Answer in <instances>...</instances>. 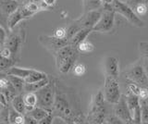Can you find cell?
<instances>
[{
    "label": "cell",
    "mask_w": 148,
    "mask_h": 124,
    "mask_svg": "<svg viewBox=\"0 0 148 124\" xmlns=\"http://www.w3.org/2000/svg\"><path fill=\"white\" fill-rule=\"evenodd\" d=\"M108 115L106 108V100L103 91L100 90L92 95L86 121L88 123H106Z\"/></svg>",
    "instance_id": "obj_1"
},
{
    "label": "cell",
    "mask_w": 148,
    "mask_h": 124,
    "mask_svg": "<svg viewBox=\"0 0 148 124\" xmlns=\"http://www.w3.org/2000/svg\"><path fill=\"white\" fill-rule=\"evenodd\" d=\"M79 53L78 49L69 44L59 49L55 55L56 66L58 71L62 74H66L71 71L75 65Z\"/></svg>",
    "instance_id": "obj_2"
},
{
    "label": "cell",
    "mask_w": 148,
    "mask_h": 124,
    "mask_svg": "<svg viewBox=\"0 0 148 124\" xmlns=\"http://www.w3.org/2000/svg\"><path fill=\"white\" fill-rule=\"evenodd\" d=\"M56 90H57V82L50 79V82L45 86L36 91L37 107L52 110L56 99Z\"/></svg>",
    "instance_id": "obj_3"
},
{
    "label": "cell",
    "mask_w": 148,
    "mask_h": 124,
    "mask_svg": "<svg viewBox=\"0 0 148 124\" xmlns=\"http://www.w3.org/2000/svg\"><path fill=\"white\" fill-rule=\"evenodd\" d=\"M102 16L98 22L92 28V32L97 33H109L115 24V10L112 4H103Z\"/></svg>",
    "instance_id": "obj_4"
},
{
    "label": "cell",
    "mask_w": 148,
    "mask_h": 124,
    "mask_svg": "<svg viewBox=\"0 0 148 124\" xmlns=\"http://www.w3.org/2000/svg\"><path fill=\"white\" fill-rule=\"evenodd\" d=\"M112 5L114 7L116 13H119V14L123 16L134 27L143 28V27L145 26V21L139 18L133 8L130 7L127 3L122 2L121 0H114Z\"/></svg>",
    "instance_id": "obj_5"
},
{
    "label": "cell",
    "mask_w": 148,
    "mask_h": 124,
    "mask_svg": "<svg viewBox=\"0 0 148 124\" xmlns=\"http://www.w3.org/2000/svg\"><path fill=\"white\" fill-rule=\"evenodd\" d=\"M103 93L108 103L114 105L119 102L122 95L120 94V88L118 78L106 75L105 76Z\"/></svg>",
    "instance_id": "obj_6"
},
{
    "label": "cell",
    "mask_w": 148,
    "mask_h": 124,
    "mask_svg": "<svg viewBox=\"0 0 148 124\" xmlns=\"http://www.w3.org/2000/svg\"><path fill=\"white\" fill-rule=\"evenodd\" d=\"M126 78L131 82H134L138 84L141 87L148 88V76L145 71V66L142 65L140 62H136L130 65L127 69H125Z\"/></svg>",
    "instance_id": "obj_7"
},
{
    "label": "cell",
    "mask_w": 148,
    "mask_h": 124,
    "mask_svg": "<svg viewBox=\"0 0 148 124\" xmlns=\"http://www.w3.org/2000/svg\"><path fill=\"white\" fill-rule=\"evenodd\" d=\"M24 33H18L14 32L13 30L10 31V33L8 35V38L4 47H8L12 53V58L18 60L20 58V54L22 48L23 41H24Z\"/></svg>",
    "instance_id": "obj_8"
},
{
    "label": "cell",
    "mask_w": 148,
    "mask_h": 124,
    "mask_svg": "<svg viewBox=\"0 0 148 124\" xmlns=\"http://www.w3.org/2000/svg\"><path fill=\"white\" fill-rule=\"evenodd\" d=\"M38 41L47 51L53 54L54 56L59 49L69 44V41L68 39H59L55 37L54 35H40L38 37Z\"/></svg>",
    "instance_id": "obj_9"
},
{
    "label": "cell",
    "mask_w": 148,
    "mask_h": 124,
    "mask_svg": "<svg viewBox=\"0 0 148 124\" xmlns=\"http://www.w3.org/2000/svg\"><path fill=\"white\" fill-rule=\"evenodd\" d=\"M113 114H115L123 123H135L129 110L126 98L124 95L121 96V98L118 103L114 104Z\"/></svg>",
    "instance_id": "obj_10"
},
{
    "label": "cell",
    "mask_w": 148,
    "mask_h": 124,
    "mask_svg": "<svg viewBox=\"0 0 148 124\" xmlns=\"http://www.w3.org/2000/svg\"><path fill=\"white\" fill-rule=\"evenodd\" d=\"M101 16H102V8H99V10L84 12V14L76 21L81 25L82 28L92 29L100 20Z\"/></svg>",
    "instance_id": "obj_11"
},
{
    "label": "cell",
    "mask_w": 148,
    "mask_h": 124,
    "mask_svg": "<svg viewBox=\"0 0 148 124\" xmlns=\"http://www.w3.org/2000/svg\"><path fill=\"white\" fill-rule=\"evenodd\" d=\"M126 102L132 117L135 123H141V100L138 95L128 93L125 95Z\"/></svg>",
    "instance_id": "obj_12"
},
{
    "label": "cell",
    "mask_w": 148,
    "mask_h": 124,
    "mask_svg": "<svg viewBox=\"0 0 148 124\" xmlns=\"http://www.w3.org/2000/svg\"><path fill=\"white\" fill-rule=\"evenodd\" d=\"M105 75L112 76L119 79V64L118 58L115 57H106L104 60Z\"/></svg>",
    "instance_id": "obj_13"
},
{
    "label": "cell",
    "mask_w": 148,
    "mask_h": 124,
    "mask_svg": "<svg viewBox=\"0 0 148 124\" xmlns=\"http://www.w3.org/2000/svg\"><path fill=\"white\" fill-rule=\"evenodd\" d=\"M22 4L15 1V0H0V8H1L2 16L8 18Z\"/></svg>",
    "instance_id": "obj_14"
},
{
    "label": "cell",
    "mask_w": 148,
    "mask_h": 124,
    "mask_svg": "<svg viewBox=\"0 0 148 124\" xmlns=\"http://www.w3.org/2000/svg\"><path fill=\"white\" fill-rule=\"evenodd\" d=\"M23 20H25V18H24V16H23L21 8L20 7L16 11H14L12 14H10L7 18V24H8V30L9 31L14 30L15 29V27Z\"/></svg>",
    "instance_id": "obj_15"
},
{
    "label": "cell",
    "mask_w": 148,
    "mask_h": 124,
    "mask_svg": "<svg viewBox=\"0 0 148 124\" xmlns=\"http://www.w3.org/2000/svg\"><path fill=\"white\" fill-rule=\"evenodd\" d=\"M92 32V29H90V28L81 29L79 32H77V34L71 39V41H69V45H71L72 47L77 48L78 45H80L82 41H84L87 38V36L89 35Z\"/></svg>",
    "instance_id": "obj_16"
},
{
    "label": "cell",
    "mask_w": 148,
    "mask_h": 124,
    "mask_svg": "<svg viewBox=\"0 0 148 124\" xmlns=\"http://www.w3.org/2000/svg\"><path fill=\"white\" fill-rule=\"evenodd\" d=\"M32 71V69H26V68H20V67L13 66L11 68L8 69V70H6L5 71H1V72L8 75H15V76L25 79V78H27L31 74Z\"/></svg>",
    "instance_id": "obj_17"
},
{
    "label": "cell",
    "mask_w": 148,
    "mask_h": 124,
    "mask_svg": "<svg viewBox=\"0 0 148 124\" xmlns=\"http://www.w3.org/2000/svg\"><path fill=\"white\" fill-rule=\"evenodd\" d=\"M11 107L17 110L18 113L25 115L27 113V110H26V105L24 102V99H23V95L21 94H18V95H16L11 101Z\"/></svg>",
    "instance_id": "obj_18"
},
{
    "label": "cell",
    "mask_w": 148,
    "mask_h": 124,
    "mask_svg": "<svg viewBox=\"0 0 148 124\" xmlns=\"http://www.w3.org/2000/svg\"><path fill=\"white\" fill-rule=\"evenodd\" d=\"M51 112H52V110L45 109V108H43L41 107H35L34 109L31 110V111L27 112V114L31 115V116L32 118H34L39 123L42 119H44L45 117H47Z\"/></svg>",
    "instance_id": "obj_19"
},
{
    "label": "cell",
    "mask_w": 148,
    "mask_h": 124,
    "mask_svg": "<svg viewBox=\"0 0 148 124\" xmlns=\"http://www.w3.org/2000/svg\"><path fill=\"white\" fill-rule=\"evenodd\" d=\"M50 82L49 77H46L45 79H43L39 82H32V84H25L24 87V93H28V92H32V93H35L36 91H38L39 89L43 88L44 86Z\"/></svg>",
    "instance_id": "obj_20"
},
{
    "label": "cell",
    "mask_w": 148,
    "mask_h": 124,
    "mask_svg": "<svg viewBox=\"0 0 148 124\" xmlns=\"http://www.w3.org/2000/svg\"><path fill=\"white\" fill-rule=\"evenodd\" d=\"M23 99L26 105V110L27 112L31 111L35 107H37V95L35 93L32 92H28L23 95Z\"/></svg>",
    "instance_id": "obj_21"
},
{
    "label": "cell",
    "mask_w": 148,
    "mask_h": 124,
    "mask_svg": "<svg viewBox=\"0 0 148 124\" xmlns=\"http://www.w3.org/2000/svg\"><path fill=\"white\" fill-rule=\"evenodd\" d=\"M8 77L9 81H10V82L12 84V85L15 87V89L18 92V93L21 94L24 92V87L26 84L25 79L15 76V75H8Z\"/></svg>",
    "instance_id": "obj_22"
},
{
    "label": "cell",
    "mask_w": 148,
    "mask_h": 124,
    "mask_svg": "<svg viewBox=\"0 0 148 124\" xmlns=\"http://www.w3.org/2000/svg\"><path fill=\"white\" fill-rule=\"evenodd\" d=\"M82 2L84 12L99 10L103 6V2L101 0H82Z\"/></svg>",
    "instance_id": "obj_23"
},
{
    "label": "cell",
    "mask_w": 148,
    "mask_h": 124,
    "mask_svg": "<svg viewBox=\"0 0 148 124\" xmlns=\"http://www.w3.org/2000/svg\"><path fill=\"white\" fill-rule=\"evenodd\" d=\"M46 77H48L47 74L43 71H39L36 70H32L31 74L25 78V82L27 84H32V82H39L43 79H45Z\"/></svg>",
    "instance_id": "obj_24"
},
{
    "label": "cell",
    "mask_w": 148,
    "mask_h": 124,
    "mask_svg": "<svg viewBox=\"0 0 148 124\" xmlns=\"http://www.w3.org/2000/svg\"><path fill=\"white\" fill-rule=\"evenodd\" d=\"M17 62H18L17 59L13 58L1 57V59H0V70H1V71H5L8 69L15 66V64Z\"/></svg>",
    "instance_id": "obj_25"
},
{
    "label": "cell",
    "mask_w": 148,
    "mask_h": 124,
    "mask_svg": "<svg viewBox=\"0 0 148 124\" xmlns=\"http://www.w3.org/2000/svg\"><path fill=\"white\" fill-rule=\"evenodd\" d=\"M78 51L80 53H84V54H89L92 53L95 49V45H92L90 41H87L86 39L78 45L77 47Z\"/></svg>",
    "instance_id": "obj_26"
},
{
    "label": "cell",
    "mask_w": 148,
    "mask_h": 124,
    "mask_svg": "<svg viewBox=\"0 0 148 124\" xmlns=\"http://www.w3.org/2000/svg\"><path fill=\"white\" fill-rule=\"evenodd\" d=\"M81 29H82V28L81 27V25L77 22V21L71 23L69 26L67 28V39L69 41H71V39L77 34V32H79Z\"/></svg>",
    "instance_id": "obj_27"
},
{
    "label": "cell",
    "mask_w": 148,
    "mask_h": 124,
    "mask_svg": "<svg viewBox=\"0 0 148 124\" xmlns=\"http://www.w3.org/2000/svg\"><path fill=\"white\" fill-rule=\"evenodd\" d=\"M141 123L148 124V104L146 100H141Z\"/></svg>",
    "instance_id": "obj_28"
},
{
    "label": "cell",
    "mask_w": 148,
    "mask_h": 124,
    "mask_svg": "<svg viewBox=\"0 0 148 124\" xmlns=\"http://www.w3.org/2000/svg\"><path fill=\"white\" fill-rule=\"evenodd\" d=\"M9 106H0V123H9Z\"/></svg>",
    "instance_id": "obj_29"
},
{
    "label": "cell",
    "mask_w": 148,
    "mask_h": 124,
    "mask_svg": "<svg viewBox=\"0 0 148 124\" xmlns=\"http://www.w3.org/2000/svg\"><path fill=\"white\" fill-rule=\"evenodd\" d=\"M73 74L77 77H82L86 72V66L82 63H75V65L72 68Z\"/></svg>",
    "instance_id": "obj_30"
},
{
    "label": "cell",
    "mask_w": 148,
    "mask_h": 124,
    "mask_svg": "<svg viewBox=\"0 0 148 124\" xmlns=\"http://www.w3.org/2000/svg\"><path fill=\"white\" fill-rule=\"evenodd\" d=\"M127 89H128V93L130 94H132V95H140V92H141V89L142 87L139 85L138 84L134 82H131L129 81L128 84H127Z\"/></svg>",
    "instance_id": "obj_31"
},
{
    "label": "cell",
    "mask_w": 148,
    "mask_h": 124,
    "mask_svg": "<svg viewBox=\"0 0 148 124\" xmlns=\"http://www.w3.org/2000/svg\"><path fill=\"white\" fill-rule=\"evenodd\" d=\"M133 10H134V11H135V13L139 17L145 16L147 13L146 3H140V4H138V5L135 6V8H134Z\"/></svg>",
    "instance_id": "obj_32"
},
{
    "label": "cell",
    "mask_w": 148,
    "mask_h": 124,
    "mask_svg": "<svg viewBox=\"0 0 148 124\" xmlns=\"http://www.w3.org/2000/svg\"><path fill=\"white\" fill-rule=\"evenodd\" d=\"M20 114L21 113H18L17 110H15L11 107V105L9 106V115H8L9 123H10V124H16L17 119H18V116H20Z\"/></svg>",
    "instance_id": "obj_33"
},
{
    "label": "cell",
    "mask_w": 148,
    "mask_h": 124,
    "mask_svg": "<svg viewBox=\"0 0 148 124\" xmlns=\"http://www.w3.org/2000/svg\"><path fill=\"white\" fill-rule=\"evenodd\" d=\"M53 35L55 37L59 38V39H67V28L64 27H58L55 31Z\"/></svg>",
    "instance_id": "obj_34"
},
{
    "label": "cell",
    "mask_w": 148,
    "mask_h": 124,
    "mask_svg": "<svg viewBox=\"0 0 148 124\" xmlns=\"http://www.w3.org/2000/svg\"><path fill=\"white\" fill-rule=\"evenodd\" d=\"M28 10L32 11L34 13L38 12L39 10H41L40 6H39V3H36V2H27L25 4H23Z\"/></svg>",
    "instance_id": "obj_35"
},
{
    "label": "cell",
    "mask_w": 148,
    "mask_h": 124,
    "mask_svg": "<svg viewBox=\"0 0 148 124\" xmlns=\"http://www.w3.org/2000/svg\"><path fill=\"white\" fill-rule=\"evenodd\" d=\"M8 33L5 30V28L3 26L0 27V45H1V47H3L5 45V43H6L7 41V38H8Z\"/></svg>",
    "instance_id": "obj_36"
},
{
    "label": "cell",
    "mask_w": 148,
    "mask_h": 124,
    "mask_svg": "<svg viewBox=\"0 0 148 124\" xmlns=\"http://www.w3.org/2000/svg\"><path fill=\"white\" fill-rule=\"evenodd\" d=\"M106 123H115V124H121L123 123L120 119L116 116L115 114H112V115H108V118H106Z\"/></svg>",
    "instance_id": "obj_37"
},
{
    "label": "cell",
    "mask_w": 148,
    "mask_h": 124,
    "mask_svg": "<svg viewBox=\"0 0 148 124\" xmlns=\"http://www.w3.org/2000/svg\"><path fill=\"white\" fill-rule=\"evenodd\" d=\"M0 54H1V57H5V58H12V53L8 47H1V51H0Z\"/></svg>",
    "instance_id": "obj_38"
},
{
    "label": "cell",
    "mask_w": 148,
    "mask_h": 124,
    "mask_svg": "<svg viewBox=\"0 0 148 124\" xmlns=\"http://www.w3.org/2000/svg\"><path fill=\"white\" fill-rule=\"evenodd\" d=\"M139 97H140L141 100H147L148 99V88H146V87H142Z\"/></svg>",
    "instance_id": "obj_39"
},
{
    "label": "cell",
    "mask_w": 148,
    "mask_h": 124,
    "mask_svg": "<svg viewBox=\"0 0 148 124\" xmlns=\"http://www.w3.org/2000/svg\"><path fill=\"white\" fill-rule=\"evenodd\" d=\"M145 2H146V0H126V3L130 7H132V8H135V6L138 5V4L145 3Z\"/></svg>",
    "instance_id": "obj_40"
},
{
    "label": "cell",
    "mask_w": 148,
    "mask_h": 124,
    "mask_svg": "<svg viewBox=\"0 0 148 124\" xmlns=\"http://www.w3.org/2000/svg\"><path fill=\"white\" fill-rule=\"evenodd\" d=\"M25 123H27V124H36V123H38V121H37L34 118H32L31 115L26 113L25 114Z\"/></svg>",
    "instance_id": "obj_41"
},
{
    "label": "cell",
    "mask_w": 148,
    "mask_h": 124,
    "mask_svg": "<svg viewBox=\"0 0 148 124\" xmlns=\"http://www.w3.org/2000/svg\"><path fill=\"white\" fill-rule=\"evenodd\" d=\"M44 1H45L46 4H47L48 6L52 7V6L55 5V3H56V1H57V0H44Z\"/></svg>",
    "instance_id": "obj_42"
},
{
    "label": "cell",
    "mask_w": 148,
    "mask_h": 124,
    "mask_svg": "<svg viewBox=\"0 0 148 124\" xmlns=\"http://www.w3.org/2000/svg\"><path fill=\"white\" fill-rule=\"evenodd\" d=\"M103 4H112L114 0H101Z\"/></svg>",
    "instance_id": "obj_43"
},
{
    "label": "cell",
    "mask_w": 148,
    "mask_h": 124,
    "mask_svg": "<svg viewBox=\"0 0 148 124\" xmlns=\"http://www.w3.org/2000/svg\"><path fill=\"white\" fill-rule=\"evenodd\" d=\"M146 4H148V0H146V2H145Z\"/></svg>",
    "instance_id": "obj_44"
}]
</instances>
